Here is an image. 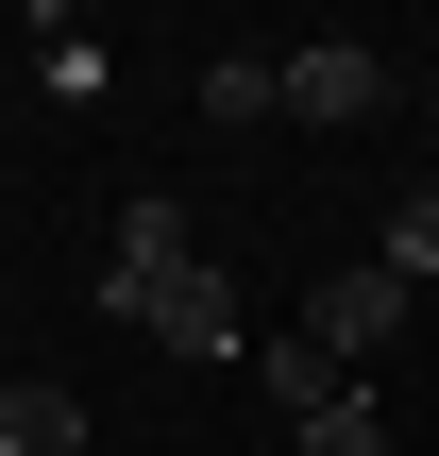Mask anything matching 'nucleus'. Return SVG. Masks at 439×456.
<instances>
[{
	"instance_id": "1",
	"label": "nucleus",
	"mask_w": 439,
	"mask_h": 456,
	"mask_svg": "<svg viewBox=\"0 0 439 456\" xmlns=\"http://www.w3.org/2000/svg\"><path fill=\"white\" fill-rule=\"evenodd\" d=\"M406 322H423V288H406V271H372V254H355V271H321V288H305V338H321V355H338V372H355V389H372V355H389V338H406Z\"/></svg>"
},
{
	"instance_id": "2",
	"label": "nucleus",
	"mask_w": 439,
	"mask_h": 456,
	"mask_svg": "<svg viewBox=\"0 0 439 456\" xmlns=\"http://www.w3.org/2000/svg\"><path fill=\"white\" fill-rule=\"evenodd\" d=\"M186 254H203V237H186V203H169V186H135V203H118V254H102V322H135Z\"/></svg>"
},
{
	"instance_id": "3",
	"label": "nucleus",
	"mask_w": 439,
	"mask_h": 456,
	"mask_svg": "<svg viewBox=\"0 0 439 456\" xmlns=\"http://www.w3.org/2000/svg\"><path fill=\"white\" fill-rule=\"evenodd\" d=\"M135 338H169V355H237V288H220V271L186 254V271H169V288L135 305Z\"/></svg>"
},
{
	"instance_id": "4",
	"label": "nucleus",
	"mask_w": 439,
	"mask_h": 456,
	"mask_svg": "<svg viewBox=\"0 0 439 456\" xmlns=\"http://www.w3.org/2000/svg\"><path fill=\"white\" fill-rule=\"evenodd\" d=\"M254 389H271V406H288V440H305V423H321V406H355V372H338V355H321V338H305V322H288V338H254Z\"/></svg>"
},
{
	"instance_id": "5",
	"label": "nucleus",
	"mask_w": 439,
	"mask_h": 456,
	"mask_svg": "<svg viewBox=\"0 0 439 456\" xmlns=\"http://www.w3.org/2000/svg\"><path fill=\"white\" fill-rule=\"evenodd\" d=\"M372 102H389L372 51H288V118H372Z\"/></svg>"
},
{
	"instance_id": "6",
	"label": "nucleus",
	"mask_w": 439,
	"mask_h": 456,
	"mask_svg": "<svg viewBox=\"0 0 439 456\" xmlns=\"http://www.w3.org/2000/svg\"><path fill=\"white\" fill-rule=\"evenodd\" d=\"M203 118H220V135L288 118V51H203Z\"/></svg>"
},
{
	"instance_id": "7",
	"label": "nucleus",
	"mask_w": 439,
	"mask_h": 456,
	"mask_svg": "<svg viewBox=\"0 0 439 456\" xmlns=\"http://www.w3.org/2000/svg\"><path fill=\"white\" fill-rule=\"evenodd\" d=\"M0 456H85V389L17 372V389H0Z\"/></svg>"
},
{
	"instance_id": "8",
	"label": "nucleus",
	"mask_w": 439,
	"mask_h": 456,
	"mask_svg": "<svg viewBox=\"0 0 439 456\" xmlns=\"http://www.w3.org/2000/svg\"><path fill=\"white\" fill-rule=\"evenodd\" d=\"M372 271H406V288H439V186H406V203H389V237H372Z\"/></svg>"
},
{
	"instance_id": "9",
	"label": "nucleus",
	"mask_w": 439,
	"mask_h": 456,
	"mask_svg": "<svg viewBox=\"0 0 439 456\" xmlns=\"http://www.w3.org/2000/svg\"><path fill=\"white\" fill-rule=\"evenodd\" d=\"M288 456H389V423H372V389H355V406H321V423H305Z\"/></svg>"
}]
</instances>
